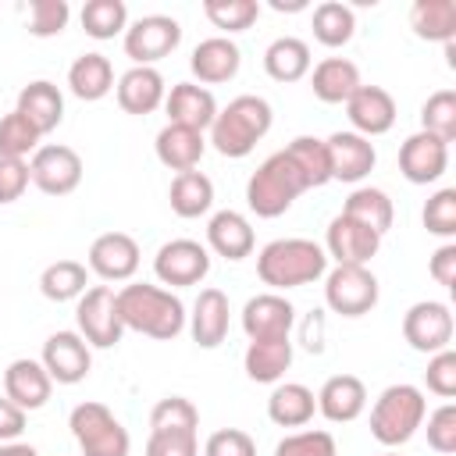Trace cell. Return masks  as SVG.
<instances>
[{"mask_svg":"<svg viewBox=\"0 0 456 456\" xmlns=\"http://www.w3.org/2000/svg\"><path fill=\"white\" fill-rule=\"evenodd\" d=\"M118 314L125 331H139L157 342H171L185 328V306L171 289L150 285V281H132L118 289Z\"/></svg>","mask_w":456,"mask_h":456,"instance_id":"cell-1","label":"cell"},{"mask_svg":"<svg viewBox=\"0 0 456 456\" xmlns=\"http://www.w3.org/2000/svg\"><path fill=\"white\" fill-rule=\"evenodd\" d=\"M256 274L274 292L299 289L328 274V253L314 239H274L256 253Z\"/></svg>","mask_w":456,"mask_h":456,"instance_id":"cell-2","label":"cell"},{"mask_svg":"<svg viewBox=\"0 0 456 456\" xmlns=\"http://www.w3.org/2000/svg\"><path fill=\"white\" fill-rule=\"evenodd\" d=\"M271 121H274V110L264 96H253V93H242L235 100H228V107H217V118L210 125V142L221 157H249L253 146L271 132Z\"/></svg>","mask_w":456,"mask_h":456,"instance_id":"cell-3","label":"cell"},{"mask_svg":"<svg viewBox=\"0 0 456 456\" xmlns=\"http://www.w3.org/2000/svg\"><path fill=\"white\" fill-rule=\"evenodd\" d=\"M424 417H428V399L417 385H388L374 406H370V435L374 442H381L385 449H395V445H406L420 428H424Z\"/></svg>","mask_w":456,"mask_h":456,"instance_id":"cell-4","label":"cell"},{"mask_svg":"<svg viewBox=\"0 0 456 456\" xmlns=\"http://www.w3.org/2000/svg\"><path fill=\"white\" fill-rule=\"evenodd\" d=\"M303 192H306V182L285 150L271 153L246 182V203L256 217H281Z\"/></svg>","mask_w":456,"mask_h":456,"instance_id":"cell-5","label":"cell"},{"mask_svg":"<svg viewBox=\"0 0 456 456\" xmlns=\"http://www.w3.org/2000/svg\"><path fill=\"white\" fill-rule=\"evenodd\" d=\"M68 428L82 456H128L132 449L128 428L103 403H78L68 417Z\"/></svg>","mask_w":456,"mask_h":456,"instance_id":"cell-6","label":"cell"},{"mask_svg":"<svg viewBox=\"0 0 456 456\" xmlns=\"http://www.w3.org/2000/svg\"><path fill=\"white\" fill-rule=\"evenodd\" d=\"M75 331L89 349H110L121 342L125 324L118 314V292L110 285H89L75 303Z\"/></svg>","mask_w":456,"mask_h":456,"instance_id":"cell-7","label":"cell"},{"mask_svg":"<svg viewBox=\"0 0 456 456\" xmlns=\"http://www.w3.org/2000/svg\"><path fill=\"white\" fill-rule=\"evenodd\" d=\"M378 278L370 267H353V264H335L324 274V303L338 317H363L378 306Z\"/></svg>","mask_w":456,"mask_h":456,"instance_id":"cell-8","label":"cell"},{"mask_svg":"<svg viewBox=\"0 0 456 456\" xmlns=\"http://www.w3.org/2000/svg\"><path fill=\"white\" fill-rule=\"evenodd\" d=\"M182 43V25L171 14H146L125 28V53L135 68H153L157 61L171 57Z\"/></svg>","mask_w":456,"mask_h":456,"instance_id":"cell-9","label":"cell"},{"mask_svg":"<svg viewBox=\"0 0 456 456\" xmlns=\"http://www.w3.org/2000/svg\"><path fill=\"white\" fill-rule=\"evenodd\" d=\"M153 274L160 285H171V289L200 285L210 274V249L196 239H171L157 249Z\"/></svg>","mask_w":456,"mask_h":456,"instance_id":"cell-10","label":"cell"},{"mask_svg":"<svg viewBox=\"0 0 456 456\" xmlns=\"http://www.w3.org/2000/svg\"><path fill=\"white\" fill-rule=\"evenodd\" d=\"M28 175H32V185L46 196H68L78 189L82 182V157L64 146V142H50V146H39L28 160Z\"/></svg>","mask_w":456,"mask_h":456,"instance_id":"cell-11","label":"cell"},{"mask_svg":"<svg viewBox=\"0 0 456 456\" xmlns=\"http://www.w3.org/2000/svg\"><path fill=\"white\" fill-rule=\"evenodd\" d=\"M452 328H456L452 324V310L445 303H438V299H420L403 317V338L410 342V349L428 353V356L449 349Z\"/></svg>","mask_w":456,"mask_h":456,"instance_id":"cell-12","label":"cell"},{"mask_svg":"<svg viewBox=\"0 0 456 456\" xmlns=\"http://www.w3.org/2000/svg\"><path fill=\"white\" fill-rule=\"evenodd\" d=\"M39 363L46 367L53 385H78L93 370V349L78 331H53L43 342Z\"/></svg>","mask_w":456,"mask_h":456,"instance_id":"cell-13","label":"cell"},{"mask_svg":"<svg viewBox=\"0 0 456 456\" xmlns=\"http://www.w3.org/2000/svg\"><path fill=\"white\" fill-rule=\"evenodd\" d=\"M378 249H381V235H378V232L363 228L360 221H353V217H346V214L331 217L328 235H324V253H328V260H335V264H353V267H367V264L378 256Z\"/></svg>","mask_w":456,"mask_h":456,"instance_id":"cell-14","label":"cell"},{"mask_svg":"<svg viewBox=\"0 0 456 456\" xmlns=\"http://www.w3.org/2000/svg\"><path fill=\"white\" fill-rule=\"evenodd\" d=\"M346 118H349V132L363 135V139H374V135H385L392 132L395 125V100L385 86H363L346 100Z\"/></svg>","mask_w":456,"mask_h":456,"instance_id":"cell-15","label":"cell"},{"mask_svg":"<svg viewBox=\"0 0 456 456\" xmlns=\"http://www.w3.org/2000/svg\"><path fill=\"white\" fill-rule=\"evenodd\" d=\"M449 167V142L428 135V132H413L403 139L399 146V171L406 182L413 185H431L445 175Z\"/></svg>","mask_w":456,"mask_h":456,"instance_id":"cell-16","label":"cell"},{"mask_svg":"<svg viewBox=\"0 0 456 456\" xmlns=\"http://www.w3.org/2000/svg\"><path fill=\"white\" fill-rule=\"evenodd\" d=\"M296 324V306L281 292L249 296L242 306V331L246 338H289Z\"/></svg>","mask_w":456,"mask_h":456,"instance_id":"cell-17","label":"cell"},{"mask_svg":"<svg viewBox=\"0 0 456 456\" xmlns=\"http://www.w3.org/2000/svg\"><path fill=\"white\" fill-rule=\"evenodd\" d=\"M89 271L103 281H128L139 271V242L128 232H103L89 246Z\"/></svg>","mask_w":456,"mask_h":456,"instance_id":"cell-18","label":"cell"},{"mask_svg":"<svg viewBox=\"0 0 456 456\" xmlns=\"http://www.w3.org/2000/svg\"><path fill=\"white\" fill-rule=\"evenodd\" d=\"M164 110H167V125L207 132L214 125V118H217V100L200 82H175L171 93L164 96Z\"/></svg>","mask_w":456,"mask_h":456,"instance_id":"cell-19","label":"cell"},{"mask_svg":"<svg viewBox=\"0 0 456 456\" xmlns=\"http://www.w3.org/2000/svg\"><path fill=\"white\" fill-rule=\"evenodd\" d=\"M324 146L331 157V182H363L378 164L374 142L356 132H335L324 139Z\"/></svg>","mask_w":456,"mask_h":456,"instance_id":"cell-20","label":"cell"},{"mask_svg":"<svg viewBox=\"0 0 456 456\" xmlns=\"http://www.w3.org/2000/svg\"><path fill=\"white\" fill-rule=\"evenodd\" d=\"M50 392H53V381H50V374H46V367L39 360L21 356V360L7 363V370H4V395L14 406H21L25 413L28 410H43L50 403Z\"/></svg>","mask_w":456,"mask_h":456,"instance_id":"cell-21","label":"cell"},{"mask_svg":"<svg viewBox=\"0 0 456 456\" xmlns=\"http://www.w3.org/2000/svg\"><path fill=\"white\" fill-rule=\"evenodd\" d=\"M192 75L200 78V86H221L232 82L242 68V53L228 36H210L203 43H196L192 57H189Z\"/></svg>","mask_w":456,"mask_h":456,"instance_id":"cell-22","label":"cell"},{"mask_svg":"<svg viewBox=\"0 0 456 456\" xmlns=\"http://www.w3.org/2000/svg\"><path fill=\"white\" fill-rule=\"evenodd\" d=\"M228 317H232L228 296L221 289H200V296L192 303V314H189L192 342L200 349H217L228 338Z\"/></svg>","mask_w":456,"mask_h":456,"instance_id":"cell-23","label":"cell"},{"mask_svg":"<svg viewBox=\"0 0 456 456\" xmlns=\"http://www.w3.org/2000/svg\"><path fill=\"white\" fill-rule=\"evenodd\" d=\"M367 410V385L356 374H335L317 392V413L331 424H349Z\"/></svg>","mask_w":456,"mask_h":456,"instance_id":"cell-24","label":"cell"},{"mask_svg":"<svg viewBox=\"0 0 456 456\" xmlns=\"http://www.w3.org/2000/svg\"><path fill=\"white\" fill-rule=\"evenodd\" d=\"M114 93H118V107L125 110V114H153L160 103H164V96H167V86H164V75L157 71V68H128L121 78H118V86H114Z\"/></svg>","mask_w":456,"mask_h":456,"instance_id":"cell-25","label":"cell"},{"mask_svg":"<svg viewBox=\"0 0 456 456\" xmlns=\"http://www.w3.org/2000/svg\"><path fill=\"white\" fill-rule=\"evenodd\" d=\"M14 110H18L39 135H46V132H53V128L64 121V93H61L53 82L36 78V82L21 86Z\"/></svg>","mask_w":456,"mask_h":456,"instance_id":"cell-26","label":"cell"},{"mask_svg":"<svg viewBox=\"0 0 456 456\" xmlns=\"http://www.w3.org/2000/svg\"><path fill=\"white\" fill-rule=\"evenodd\" d=\"M207 246L224 260H246L256 246L249 217L239 210H217L207 221Z\"/></svg>","mask_w":456,"mask_h":456,"instance_id":"cell-27","label":"cell"},{"mask_svg":"<svg viewBox=\"0 0 456 456\" xmlns=\"http://www.w3.org/2000/svg\"><path fill=\"white\" fill-rule=\"evenodd\" d=\"M242 367L256 385H278L292 367V338H253L242 353Z\"/></svg>","mask_w":456,"mask_h":456,"instance_id":"cell-28","label":"cell"},{"mask_svg":"<svg viewBox=\"0 0 456 456\" xmlns=\"http://www.w3.org/2000/svg\"><path fill=\"white\" fill-rule=\"evenodd\" d=\"M153 150H157V160L164 167L182 175V171H196V164L207 153V139H203V132H192V128H182V125H164L157 132Z\"/></svg>","mask_w":456,"mask_h":456,"instance_id":"cell-29","label":"cell"},{"mask_svg":"<svg viewBox=\"0 0 456 456\" xmlns=\"http://www.w3.org/2000/svg\"><path fill=\"white\" fill-rule=\"evenodd\" d=\"M310 89L321 103H346L360 89V68L349 57H324L310 71Z\"/></svg>","mask_w":456,"mask_h":456,"instance_id":"cell-30","label":"cell"},{"mask_svg":"<svg viewBox=\"0 0 456 456\" xmlns=\"http://www.w3.org/2000/svg\"><path fill=\"white\" fill-rule=\"evenodd\" d=\"M68 89H71V96H78L86 103L103 100L114 89V68H110V61L103 53H96V50L75 57L71 68H68Z\"/></svg>","mask_w":456,"mask_h":456,"instance_id":"cell-31","label":"cell"},{"mask_svg":"<svg viewBox=\"0 0 456 456\" xmlns=\"http://www.w3.org/2000/svg\"><path fill=\"white\" fill-rule=\"evenodd\" d=\"M317 413V395L299 381H281L267 395V417L278 428H303Z\"/></svg>","mask_w":456,"mask_h":456,"instance_id":"cell-32","label":"cell"},{"mask_svg":"<svg viewBox=\"0 0 456 456\" xmlns=\"http://www.w3.org/2000/svg\"><path fill=\"white\" fill-rule=\"evenodd\" d=\"M264 71L274 82H299L310 75V46L299 36H278L267 50H264Z\"/></svg>","mask_w":456,"mask_h":456,"instance_id":"cell-33","label":"cell"},{"mask_svg":"<svg viewBox=\"0 0 456 456\" xmlns=\"http://www.w3.org/2000/svg\"><path fill=\"white\" fill-rule=\"evenodd\" d=\"M167 203L178 217L192 221V217H203L210 207H214V182L203 175V171H182L171 178V189H167Z\"/></svg>","mask_w":456,"mask_h":456,"instance_id":"cell-34","label":"cell"},{"mask_svg":"<svg viewBox=\"0 0 456 456\" xmlns=\"http://www.w3.org/2000/svg\"><path fill=\"white\" fill-rule=\"evenodd\" d=\"M410 28L428 43L456 39V4L452 0H417L410 7Z\"/></svg>","mask_w":456,"mask_h":456,"instance_id":"cell-35","label":"cell"},{"mask_svg":"<svg viewBox=\"0 0 456 456\" xmlns=\"http://www.w3.org/2000/svg\"><path fill=\"white\" fill-rule=\"evenodd\" d=\"M342 214L353 217V221H360L363 228H370L378 235H385L392 228V221H395V207H392L388 192L385 189H374V185L353 189L349 200H346V207H342Z\"/></svg>","mask_w":456,"mask_h":456,"instance_id":"cell-36","label":"cell"},{"mask_svg":"<svg viewBox=\"0 0 456 456\" xmlns=\"http://www.w3.org/2000/svg\"><path fill=\"white\" fill-rule=\"evenodd\" d=\"M285 153H289V160L299 167L306 189H321V185L331 182V157H328L324 139H317V135H296V139L285 146Z\"/></svg>","mask_w":456,"mask_h":456,"instance_id":"cell-37","label":"cell"},{"mask_svg":"<svg viewBox=\"0 0 456 456\" xmlns=\"http://www.w3.org/2000/svg\"><path fill=\"white\" fill-rule=\"evenodd\" d=\"M356 32V14L349 4H338V0H324L314 7V39L328 50H338L353 39Z\"/></svg>","mask_w":456,"mask_h":456,"instance_id":"cell-38","label":"cell"},{"mask_svg":"<svg viewBox=\"0 0 456 456\" xmlns=\"http://www.w3.org/2000/svg\"><path fill=\"white\" fill-rule=\"evenodd\" d=\"M89 285V267L78 264V260H53L43 274H39V292L50 299V303H68V299H78Z\"/></svg>","mask_w":456,"mask_h":456,"instance_id":"cell-39","label":"cell"},{"mask_svg":"<svg viewBox=\"0 0 456 456\" xmlns=\"http://www.w3.org/2000/svg\"><path fill=\"white\" fill-rule=\"evenodd\" d=\"M82 28H86V36H93V39H114V36H125V28H128V7H125V0H86V7H82Z\"/></svg>","mask_w":456,"mask_h":456,"instance_id":"cell-40","label":"cell"},{"mask_svg":"<svg viewBox=\"0 0 456 456\" xmlns=\"http://www.w3.org/2000/svg\"><path fill=\"white\" fill-rule=\"evenodd\" d=\"M203 14L214 28L235 36L253 28V21L260 18V4L256 0H203Z\"/></svg>","mask_w":456,"mask_h":456,"instance_id":"cell-41","label":"cell"},{"mask_svg":"<svg viewBox=\"0 0 456 456\" xmlns=\"http://www.w3.org/2000/svg\"><path fill=\"white\" fill-rule=\"evenodd\" d=\"M420 132L452 142L456 139V93L452 89H438L424 100L420 107Z\"/></svg>","mask_w":456,"mask_h":456,"instance_id":"cell-42","label":"cell"},{"mask_svg":"<svg viewBox=\"0 0 456 456\" xmlns=\"http://www.w3.org/2000/svg\"><path fill=\"white\" fill-rule=\"evenodd\" d=\"M200 410L185 395H164L150 410V431H196Z\"/></svg>","mask_w":456,"mask_h":456,"instance_id":"cell-43","label":"cell"},{"mask_svg":"<svg viewBox=\"0 0 456 456\" xmlns=\"http://www.w3.org/2000/svg\"><path fill=\"white\" fill-rule=\"evenodd\" d=\"M39 139H43V135H39L18 110H11V114L0 118V157L25 160L28 153L39 150Z\"/></svg>","mask_w":456,"mask_h":456,"instance_id":"cell-44","label":"cell"},{"mask_svg":"<svg viewBox=\"0 0 456 456\" xmlns=\"http://www.w3.org/2000/svg\"><path fill=\"white\" fill-rule=\"evenodd\" d=\"M71 21V7L68 0H32L28 4V32L36 39H50L61 36Z\"/></svg>","mask_w":456,"mask_h":456,"instance_id":"cell-45","label":"cell"},{"mask_svg":"<svg viewBox=\"0 0 456 456\" xmlns=\"http://www.w3.org/2000/svg\"><path fill=\"white\" fill-rule=\"evenodd\" d=\"M274 456H338L331 431H292L274 445Z\"/></svg>","mask_w":456,"mask_h":456,"instance_id":"cell-46","label":"cell"},{"mask_svg":"<svg viewBox=\"0 0 456 456\" xmlns=\"http://www.w3.org/2000/svg\"><path fill=\"white\" fill-rule=\"evenodd\" d=\"M424 228L438 239H452L456 235V189H438L428 203H424Z\"/></svg>","mask_w":456,"mask_h":456,"instance_id":"cell-47","label":"cell"},{"mask_svg":"<svg viewBox=\"0 0 456 456\" xmlns=\"http://www.w3.org/2000/svg\"><path fill=\"white\" fill-rule=\"evenodd\" d=\"M424 385H428V392H435L442 399H452L456 395V353L452 349L431 353L428 370H424Z\"/></svg>","mask_w":456,"mask_h":456,"instance_id":"cell-48","label":"cell"},{"mask_svg":"<svg viewBox=\"0 0 456 456\" xmlns=\"http://www.w3.org/2000/svg\"><path fill=\"white\" fill-rule=\"evenodd\" d=\"M428 445L442 456L456 452V406L442 403L431 417H428Z\"/></svg>","mask_w":456,"mask_h":456,"instance_id":"cell-49","label":"cell"},{"mask_svg":"<svg viewBox=\"0 0 456 456\" xmlns=\"http://www.w3.org/2000/svg\"><path fill=\"white\" fill-rule=\"evenodd\" d=\"M200 442L196 431H150L146 456H196Z\"/></svg>","mask_w":456,"mask_h":456,"instance_id":"cell-50","label":"cell"},{"mask_svg":"<svg viewBox=\"0 0 456 456\" xmlns=\"http://www.w3.org/2000/svg\"><path fill=\"white\" fill-rule=\"evenodd\" d=\"M203 456H256V442L242 428H221L207 438Z\"/></svg>","mask_w":456,"mask_h":456,"instance_id":"cell-51","label":"cell"},{"mask_svg":"<svg viewBox=\"0 0 456 456\" xmlns=\"http://www.w3.org/2000/svg\"><path fill=\"white\" fill-rule=\"evenodd\" d=\"M32 175H28V160H14V157H0V203H14L25 196Z\"/></svg>","mask_w":456,"mask_h":456,"instance_id":"cell-52","label":"cell"},{"mask_svg":"<svg viewBox=\"0 0 456 456\" xmlns=\"http://www.w3.org/2000/svg\"><path fill=\"white\" fill-rule=\"evenodd\" d=\"M428 271H431V278L442 285V289H456V242H442L435 253H431V260H428Z\"/></svg>","mask_w":456,"mask_h":456,"instance_id":"cell-53","label":"cell"},{"mask_svg":"<svg viewBox=\"0 0 456 456\" xmlns=\"http://www.w3.org/2000/svg\"><path fill=\"white\" fill-rule=\"evenodd\" d=\"M21 431H25V410L14 406V403L4 395V399H0V445H4V442H18Z\"/></svg>","mask_w":456,"mask_h":456,"instance_id":"cell-54","label":"cell"},{"mask_svg":"<svg viewBox=\"0 0 456 456\" xmlns=\"http://www.w3.org/2000/svg\"><path fill=\"white\" fill-rule=\"evenodd\" d=\"M0 456H39L28 442H4L0 445Z\"/></svg>","mask_w":456,"mask_h":456,"instance_id":"cell-55","label":"cell"},{"mask_svg":"<svg viewBox=\"0 0 456 456\" xmlns=\"http://www.w3.org/2000/svg\"><path fill=\"white\" fill-rule=\"evenodd\" d=\"M274 11H306V0H271Z\"/></svg>","mask_w":456,"mask_h":456,"instance_id":"cell-56","label":"cell"},{"mask_svg":"<svg viewBox=\"0 0 456 456\" xmlns=\"http://www.w3.org/2000/svg\"><path fill=\"white\" fill-rule=\"evenodd\" d=\"M381 456H399V452H381Z\"/></svg>","mask_w":456,"mask_h":456,"instance_id":"cell-57","label":"cell"}]
</instances>
